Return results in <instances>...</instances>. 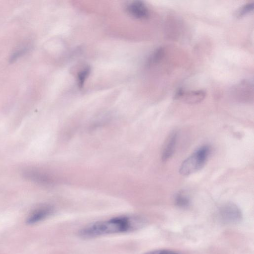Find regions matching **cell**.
<instances>
[{
  "label": "cell",
  "instance_id": "52a82bcc",
  "mask_svg": "<svg viewBox=\"0 0 254 254\" xmlns=\"http://www.w3.org/2000/svg\"><path fill=\"white\" fill-rule=\"evenodd\" d=\"M177 137L176 131L171 132L168 136L161 154L162 161H166L173 156L176 146Z\"/></svg>",
  "mask_w": 254,
  "mask_h": 254
},
{
  "label": "cell",
  "instance_id": "277c9868",
  "mask_svg": "<svg viewBox=\"0 0 254 254\" xmlns=\"http://www.w3.org/2000/svg\"><path fill=\"white\" fill-rule=\"evenodd\" d=\"M206 92L203 90L185 91L180 88L176 92L174 98L182 100L189 104H194L201 102L205 97Z\"/></svg>",
  "mask_w": 254,
  "mask_h": 254
},
{
  "label": "cell",
  "instance_id": "5bb4252c",
  "mask_svg": "<svg viewBox=\"0 0 254 254\" xmlns=\"http://www.w3.org/2000/svg\"><path fill=\"white\" fill-rule=\"evenodd\" d=\"M143 254H182L176 251L168 249H158L146 252Z\"/></svg>",
  "mask_w": 254,
  "mask_h": 254
},
{
  "label": "cell",
  "instance_id": "9c48e42d",
  "mask_svg": "<svg viewBox=\"0 0 254 254\" xmlns=\"http://www.w3.org/2000/svg\"><path fill=\"white\" fill-rule=\"evenodd\" d=\"M174 202L177 206L180 208H187L190 204V198L183 192L177 193L174 196Z\"/></svg>",
  "mask_w": 254,
  "mask_h": 254
},
{
  "label": "cell",
  "instance_id": "6da1fadb",
  "mask_svg": "<svg viewBox=\"0 0 254 254\" xmlns=\"http://www.w3.org/2000/svg\"><path fill=\"white\" fill-rule=\"evenodd\" d=\"M141 216H120L92 223L79 230L78 235L83 238H92L102 235L133 231L146 224Z\"/></svg>",
  "mask_w": 254,
  "mask_h": 254
},
{
  "label": "cell",
  "instance_id": "4fadbf2b",
  "mask_svg": "<svg viewBox=\"0 0 254 254\" xmlns=\"http://www.w3.org/2000/svg\"><path fill=\"white\" fill-rule=\"evenodd\" d=\"M29 48L28 46H24L17 49L11 55L10 58V61L11 62H13V61L16 60L19 57L23 55L26 52H27L28 51Z\"/></svg>",
  "mask_w": 254,
  "mask_h": 254
},
{
  "label": "cell",
  "instance_id": "5b68a950",
  "mask_svg": "<svg viewBox=\"0 0 254 254\" xmlns=\"http://www.w3.org/2000/svg\"><path fill=\"white\" fill-rule=\"evenodd\" d=\"M126 10L130 16L135 19H144L149 15L147 7L143 1L140 0L133 1L128 3Z\"/></svg>",
  "mask_w": 254,
  "mask_h": 254
},
{
  "label": "cell",
  "instance_id": "8fae6325",
  "mask_svg": "<svg viewBox=\"0 0 254 254\" xmlns=\"http://www.w3.org/2000/svg\"><path fill=\"white\" fill-rule=\"evenodd\" d=\"M90 72L89 67H86L79 71L77 74V82L78 86L82 88L84 84L85 80L88 77Z\"/></svg>",
  "mask_w": 254,
  "mask_h": 254
},
{
  "label": "cell",
  "instance_id": "7c38bea8",
  "mask_svg": "<svg viewBox=\"0 0 254 254\" xmlns=\"http://www.w3.org/2000/svg\"><path fill=\"white\" fill-rule=\"evenodd\" d=\"M254 7L253 2H249L245 4L237 11L236 12V16L238 18H240L246 15L253 11Z\"/></svg>",
  "mask_w": 254,
  "mask_h": 254
},
{
  "label": "cell",
  "instance_id": "8992f818",
  "mask_svg": "<svg viewBox=\"0 0 254 254\" xmlns=\"http://www.w3.org/2000/svg\"><path fill=\"white\" fill-rule=\"evenodd\" d=\"M53 210V208L51 205H40L30 213L27 218L26 222L29 224H33L40 222L50 216Z\"/></svg>",
  "mask_w": 254,
  "mask_h": 254
},
{
  "label": "cell",
  "instance_id": "7a4b0ae2",
  "mask_svg": "<svg viewBox=\"0 0 254 254\" xmlns=\"http://www.w3.org/2000/svg\"><path fill=\"white\" fill-rule=\"evenodd\" d=\"M208 145H203L198 148L181 164L179 172L183 176H189L201 169L210 154Z\"/></svg>",
  "mask_w": 254,
  "mask_h": 254
},
{
  "label": "cell",
  "instance_id": "ba28073f",
  "mask_svg": "<svg viewBox=\"0 0 254 254\" xmlns=\"http://www.w3.org/2000/svg\"><path fill=\"white\" fill-rule=\"evenodd\" d=\"M237 93L240 94V96L242 98L250 97L253 93V86L251 82L248 81H244L239 84L236 89Z\"/></svg>",
  "mask_w": 254,
  "mask_h": 254
},
{
  "label": "cell",
  "instance_id": "30bf717a",
  "mask_svg": "<svg viewBox=\"0 0 254 254\" xmlns=\"http://www.w3.org/2000/svg\"><path fill=\"white\" fill-rule=\"evenodd\" d=\"M165 55V50L162 47L157 48L150 56L148 61V64L152 65L160 62Z\"/></svg>",
  "mask_w": 254,
  "mask_h": 254
},
{
  "label": "cell",
  "instance_id": "3957f363",
  "mask_svg": "<svg viewBox=\"0 0 254 254\" xmlns=\"http://www.w3.org/2000/svg\"><path fill=\"white\" fill-rule=\"evenodd\" d=\"M218 216L224 223L235 224L242 221L243 214L241 209L236 204L227 202L219 207Z\"/></svg>",
  "mask_w": 254,
  "mask_h": 254
}]
</instances>
